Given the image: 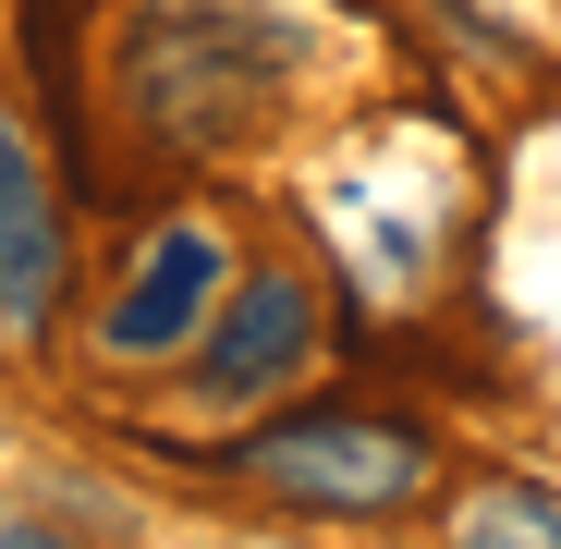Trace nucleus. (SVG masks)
Masks as SVG:
<instances>
[{"label":"nucleus","mask_w":561,"mask_h":549,"mask_svg":"<svg viewBox=\"0 0 561 549\" xmlns=\"http://www.w3.org/2000/svg\"><path fill=\"white\" fill-rule=\"evenodd\" d=\"M232 477L268 489V501H294V513H354V525H379L403 501L439 489V439L415 415H366V403H330V415H280L256 439H232Z\"/></svg>","instance_id":"1"},{"label":"nucleus","mask_w":561,"mask_h":549,"mask_svg":"<svg viewBox=\"0 0 561 549\" xmlns=\"http://www.w3.org/2000/svg\"><path fill=\"white\" fill-rule=\"evenodd\" d=\"M0 537H25V525H13V513H0Z\"/></svg>","instance_id":"6"},{"label":"nucleus","mask_w":561,"mask_h":549,"mask_svg":"<svg viewBox=\"0 0 561 549\" xmlns=\"http://www.w3.org/2000/svg\"><path fill=\"white\" fill-rule=\"evenodd\" d=\"M61 318V208H49V171H37V135L0 99V330L13 342H49Z\"/></svg>","instance_id":"3"},{"label":"nucleus","mask_w":561,"mask_h":549,"mask_svg":"<svg viewBox=\"0 0 561 549\" xmlns=\"http://www.w3.org/2000/svg\"><path fill=\"white\" fill-rule=\"evenodd\" d=\"M306 354H318V282H306V268H268V282H244V306L220 318L208 391L220 403H256L280 379H306Z\"/></svg>","instance_id":"4"},{"label":"nucleus","mask_w":561,"mask_h":549,"mask_svg":"<svg viewBox=\"0 0 561 549\" xmlns=\"http://www.w3.org/2000/svg\"><path fill=\"white\" fill-rule=\"evenodd\" d=\"M463 537H477V549H501V537L561 549V501L549 489H477V501H463Z\"/></svg>","instance_id":"5"},{"label":"nucleus","mask_w":561,"mask_h":549,"mask_svg":"<svg viewBox=\"0 0 561 549\" xmlns=\"http://www.w3.org/2000/svg\"><path fill=\"white\" fill-rule=\"evenodd\" d=\"M208 294H220V232L208 220H159L147 244H135V282L111 294V354L123 366H159V354H183L208 330Z\"/></svg>","instance_id":"2"}]
</instances>
